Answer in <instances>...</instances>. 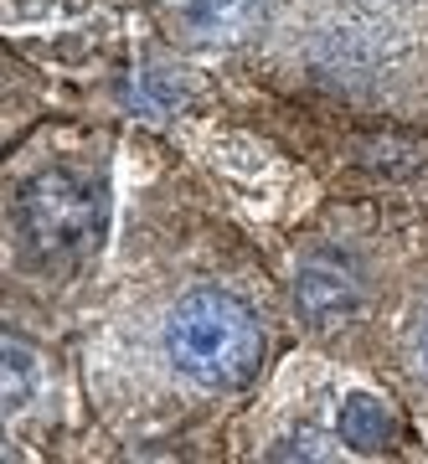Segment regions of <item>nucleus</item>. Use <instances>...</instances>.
I'll return each instance as SVG.
<instances>
[{"mask_svg": "<svg viewBox=\"0 0 428 464\" xmlns=\"http://www.w3.org/2000/svg\"><path fill=\"white\" fill-rule=\"evenodd\" d=\"M26 387H32V356L11 341V346H5V398H11V408L26 402Z\"/></svg>", "mask_w": 428, "mask_h": 464, "instance_id": "obj_6", "label": "nucleus"}, {"mask_svg": "<svg viewBox=\"0 0 428 464\" xmlns=\"http://www.w3.org/2000/svg\"><path fill=\"white\" fill-rule=\"evenodd\" d=\"M274 0H186L181 11L191 21V32L207 36V42H232V36L253 32L258 21L268 16Z\"/></svg>", "mask_w": 428, "mask_h": 464, "instance_id": "obj_3", "label": "nucleus"}, {"mask_svg": "<svg viewBox=\"0 0 428 464\" xmlns=\"http://www.w3.org/2000/svg\"><path fill=\"white\" fill-rule=\"evenodd\" d=\"M341 433H346L351 444H362V449L387 444V439H393V418L382 413L372 398H351L346 408H341Z\"/></svg>", "mask_w": 428, "mask_h": 464, "instance_id": "obj_4", "label": "nucleus"}, {"mask_svg": "<svg viewBox=\"0 0 428 464\" xmlns=\"http://www.w3.org/2000/svg\"><path fill=\"white\" fill-rule=\"evenodd\" d=\"M160 356L191 387H243L264 362V325L228 289H186L160 315Z\"/></svg>", "mask_w": 428, "mask_h": 464, "instance_id": "obj_1", "label": "nucleus"}, {"mask_svg": "<svg viewBox=\"0 0 428 464\" xmlns=\"http://www.w3.org/2000/svg\"><path fill=\"white\" fill-rule=\"evenodd\" d=\"M16 227L36 258H78L99 227V197L78 170L52 166L21 186Z\"/></svg>", "mask_w": 428, "mask_h": 464, "instance_id": "obj_2", "label": "nucleus"}, {"mask_svg": "<svg viewBox=\"0 0 428 464\" xmlns=\"http://www.w3.org/2000/svg\"><path fill=\"white\" fill-rule=\"evenodd\" d=\"M408 372H413V387H418L423 402H428V299L418 304L413 331H408Z\"/></svg>", "mask_w": 428, "mask_h": 464, "instance_id": "obj_5", "label": "nucleus"}]
</instances>
